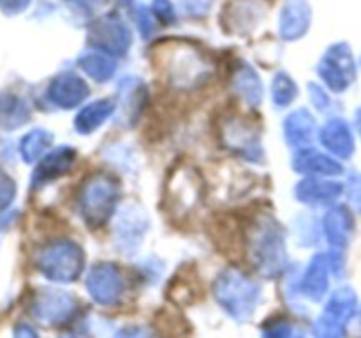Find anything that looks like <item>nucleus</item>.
I'll list each match as a JSON object with an SVG mask.
<instances>
[{
    "mask_svg": "<svg viewBox=\"0 0 361 338\" xmlns=\"http://www.w3.org/2000/svg\"><path fill=\"white\" fill-rule=\"evenodd\" d=\"M356 298L351 291L334 296L324 315L316 324V338H342L348 319L355 310Z\"/></svg>",
    "mask_w": 361,
    "mask_h": 338,
    "instance_id": "obj_1",
    "label": "nucleus"
},
{
    "mask_svg": "<svg viewBox=\"0 0 361 338\" xmlns=\"http://www.w3.org/2000/svg\"><path fill=\"white\" fill-rule=\"evenodd\" d=\"M116 338H157L154 333H152L148 327H140V326H133V327H126L118 333Z\"/></svg>",
    "mask_w": 361,
    "mask_h": 338,
    "instance_id": "obj_2",
    "label": "nucleus"
}]
</instances>
